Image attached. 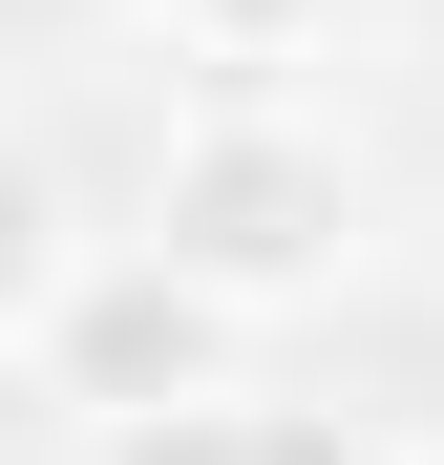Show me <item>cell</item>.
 Masks as SVG:
<instances>
[{"instance_id":"6","label":"cell","mask_w":444,"mask_h":465,"mask_svg":"<svg viewBox=\"0 0 444 465\" xmlns=\"http://www.w3.org/2000/svg\"><path fill=\"white\" fill-rule=\"evenodd\" d=\"M85 465H254V402H170V423H106Z\"/></svg>"},{"instance_id":"3","label":"cell","mask_w":444,"mask_h":465,"mask_svg":"<svg viewBox=\"0 0 444 465\" xmlns=\"http://www.w3.org/2000/svg\"><path fill=\"white\" fill-rule=\"evenodd\" d=\"M148 22H170V43H212V64L254 85V64H296V43H339L360 0H148Z\"/></svg>"},{"instance_id":"4","label":"cell","mask_w":444,"mask_h":465,"mask_svg":"<svg viewBox=\"0 0 444 465\" xmlns=\"http://www.w3.org/2000/svg\"><path fill=\"white\" fill-rule=\"evenodd\" d=\"M254 465H402L381 402H254Z\"/></svg>"},{"instance_id":"5","label":"cell","mask_w":444,"mask_h":465,"mask_svg":"<svg viewBox=\"0 0 444 465\" xmlns=\"http://www.w3.org/2000/svg\"><path fill=\"white\" fill-rule=\"evenodd\" d=\"M43 275H64V212H43V170H22V148H0V339L43 318Z\"/></svg>"},{"instance_id":"1","label":"cell","mask_w":444,"mask_h":465,"mask_svg":"<svg viewBox=\"0 0 444 465\" xmlns=\"http://www.w3.org/2000/svg\"><path fill=\"white\" fill-rule=\"evenodd\" d=\"M127 254H170L212 318H296V296H339V254H360V148L318 127V106H275V85H212L170 148H148V232Z\"/></svg>"},{"instance_id":"7","label":"cell","mask_w":444,"mask_h":465,"mask_svg":"<svg viewBox=\"0 0 444 465\" xmlns=\"http://www.w3.org/2000/svg\"><path fill=\"white\" fill-rule=\"evenodd\" d=\"M402 465H444V402H423V423H402Z\"/></svg>"},{"instance_id":"2","label":"cell","mask_w":444,"mask_h":465,"mask_svg":"<svg viewBox=\"0 0 444 465\" xmlns=\"http://www.w3.org/2000/svg\"><path fill=\"white\" fill-rule=\"evenodd\" d=\"M22 381L64 423H170V402H233V318L170 275V254H64L43 275V318H22Z\"/></svg>"}]
</instances>
